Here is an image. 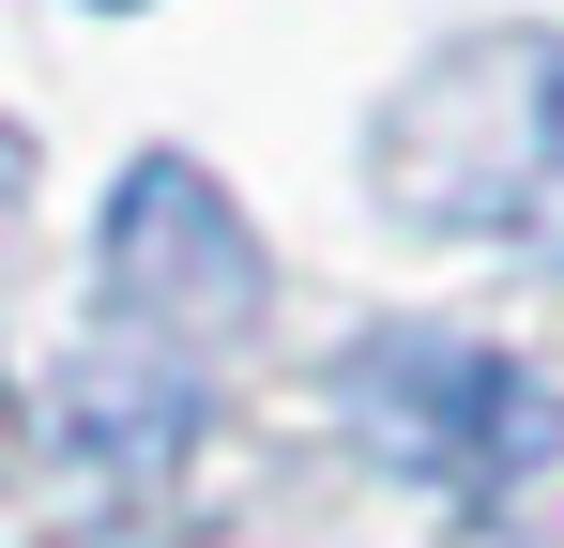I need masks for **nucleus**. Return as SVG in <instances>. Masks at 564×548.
<instances>
[{
    "label": "nucleus",
    "mask_w": 564,
    "mask_h": 548,
    "mask_svg": "<svg viewBox=\"0 0 564 548\" xmlns=\"http://www.w3.org/2000/svg\"><path fill=\"white\" fill-rule=\"evenodd\" d=\"M381 198L427 229H534L564 213V31H473L381 122Z\"/></svg>",
    "instance_id": "f257e3e1"
},
{
    "label": "nucleus",
    "mask_w": 564,
    "mask_h": 548,
    "mask_svg": "<svg viewBox=\"0 0 564 548\" xmlns=\"http://www.w3.org/2000/svg\"><path fill=\"white\" fill-rule=\"evenodd\" d=\"M351 427H367L381 472H412L443 503H503L519 472H550L564 396L519 351H488V336H381L351 365Z\"/></svg>",
    "instance_id": "f03ea898"
},
{
    "label": "nucleus",
    "mask_w": 564,
    "mask_h": 548,
    "mask_svg": "<svg viewBox=\"0 0 564 548\" xmlns=\"http://www.w3.org/2000/svg\"><path fill=\"white\" fill-rule=\"evenodd\" d=\"M107 305L153 320L169 351L260 320V244H245V213H229L214 168H184V153H138L122 168V198H107Z\"/></svg>",
    "instance_id": "7ed1b4c3"
},
{
    "label": "nucleus",
    "mask_w": 564,
    "mask_h": 548,
    "mask_svg": "<svg viewBox=\"0 0 564 548\" xmlns=\"http://www.w3.org/2000/svg\"><path fill=\"white\" fill-rule=\"evenodd\" d=\"M15 168H31V138H15V122H0V183H15Z\"/></svg>",
    "instance_id": "20e7f679"
},
{
    "label": "nucleus",
    "mask_w": 564,
    "mask_h": 548,
    "mask_svg": "<svg viewBox=\"0 0 564 548\" xmlns=\"http://www.w3.org/2000/svg\"><path fill=\"white\" fill-rule=\"evenodd\" d=\"M0 442H15V396H0Z\"/></svg>",
    "instance_id": "39448f33"
},
{
    "label": "nucleus",
    "mask_w": 564,
    "mask_h": 548,
    "mask_svg": "<svg viewBox=\"0 0 564 548\" xmlns=\"http://www.w3.org/2000/svg\"><path fill=\"white\" fill-rule=\"evenodd\" d=\"M107 15H138V0H107Z\"/></svg>",
    "instance_id": "423d86ee"
}]
</instances>
